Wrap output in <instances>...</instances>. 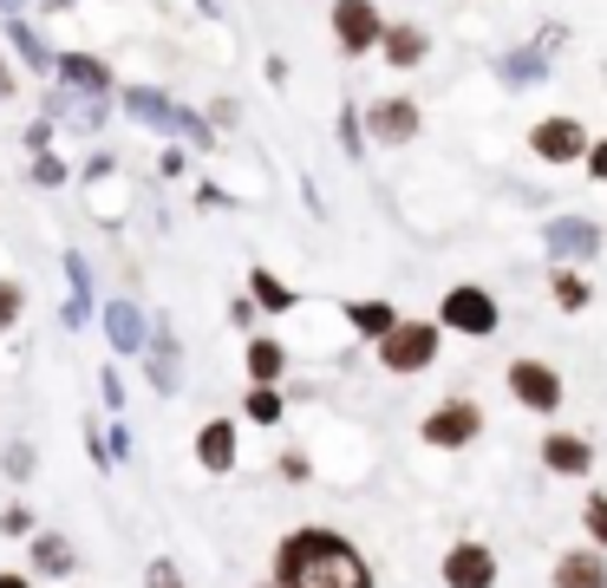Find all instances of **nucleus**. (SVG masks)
I'll return each mask as SVG.
<instances>
[{
  "instance_id": "1",
  "label": "nucleus",
  "mask_w": 607,
  "mask_h": 588,
  "mask_svg": "<svg viewBox=\"0 0 607 588\" xmlns=\"http://www.w3.org/2000/svg\"><path fill=\"white\" fill-rule=\"evenodd\" d=\"M281 588H373V576L339 536L301 529V536L281 543Z\"/></svg>"
},
{
  "instance_id": "2",
  "label": "nucleus",
  "mask_w": 607,
  "mask_h": 588,
  "mask_svg": "<svg viewBox=\"0 0 607 588\" xmlns=\"http://www.w3.org/2000/svg\"><path fill=\"white\" fill-rule=\"evenodd\" d=\"M125 112H132L137 125H150V132H164V138H184V145H197V150L216 145L197 112H184V105L164 98V92H144V85H137V92H125Z\"/></svg>"
},
{
  "instance_id": "3",
  "label": "nucleus",
  "mask_w": 607,
  "mask_h": 588,
  "mask_svg": "<svg viewBox=\"0 0 607 588\" xmlns=\"http://www.w3.org/2000/svg\"><path fill=\"white\" fill-rule=\"evenodd\" d=\"M431 354H438V327L431 321H405L393 334H379V360L393 372H418Z\"/></svg>"
},
{
  "instance_id": "4",
  "label": "nucleus",
  "mask_w": 607,
  "mask_h": 588,
  "mask_svg": "<svg viewBox=\"0 0 607 588\" xmlns=\"http://www.w3.org/2000/svg\"><path fill=\"white\" fill-rule=\"evenodd\" d=\"M334 33L346 53H366V46H386V20L373 0H334Z\"/></svg>"
},
{
  "instance_id": "5",
  "label": "nucleus",
  "mask_w": 607,
  "mask_h": 588,
  "mask_svg": "<svg viewBox=\"0 0 607 588\" xmlns=\"http://www.w3.org/2000/svg\"><path fill=\"white\" fill-rule=\"evenodd\" d=\"M542 249L548 255H562V262H582V255H595L601 249V229L588 217H555L548 229H542Z\"/></svg>"
},
{
  "instance_id": "6",
  "label": "nucleus",
  "mask_w": 607,
  "mask_h": 588,
  "mask_svg": "<svg viewBox=\"0 0 607 588\" xmlns=\"http://www.w3.org/2000/svg\"><path fill=\"white\" fill-rule=\"evenodd\" d=\"M444 327H458V334H496V301L483 288H451L444 294Z\"/></svg>"
},
{
  "instance_id": "7",
  "label": "nucleus",
  "mask_w": 607,
  "mask_h": 588,
  "mask_svg": "<svg viewBox=\"0 0 607 588\" xmlns=\"http://www.w3.org/2000/svg\"><path fill=\"white\" fill-rule=\"evenodd\" d=\"M366 132H373L379 145H411V138H418V105H411V98H379V105L366 112Z\"/></svg>"
},
{
  "instance_id": "8",
  "label": "nucleus",
  "mask_w": 607,
  "mask_h": 588,
  "mask_svg": "<svg viewBox=\"0 0 607 588\" xmlns=\"http://www.w3.org/2000/svg\"><path fill=\"white\" fill-rule=\"evenodd\" d=\"M510 392H516L523 406H536V412H555V406H562V379L548 367H536V360H516V367H510Z\"/></svg>"
},
{
  "instance_id": "9",
  "label": "nucleus",
  "mask_w": 607,
  "mask_h": 588,
  "mask_svg": "<svg viewBox=\"0 0 607 588\" xmlns=\"http://www.w3.org/2000/svg\"><path fill=\"white\" fill-rule=\"evenodd\" d=\"M444 582L451 588H490L496 582V556H490L483 543H458V549L444 556Z\"/></svg>"
},
{
  "instance_id": "10",
  "label": "nucleus",
  "mask_w": 607,
  "mask_h": 588,
  "mask_svg": "<svg viewBox=\"0 0 607 588\" xmlns=\"http://www.w3.org/2000/svg\"><path fill=\"white\" fill-rule=\"evenodd\" d=\"M477 426H483V412L464 406V399H451V406H438V412L425 419V439H431V444H471Z\"/></svg>"
},
{
  "instance_id": "11",
  "label": "nucleus",
  "mask_w": 607,
  "mask_h": 588,
  "mask_svg": "<svg viewBox=\"0 0 607 588\" xmlns=\"http://www.w3.org/2000/svg\"><path fill=\"white\" fill-rule=\"evenodd\" d=\"M530 145H536L548 164H575L588 138H582V125H575V118H542L536 132H530Z\"/></svg>"
},
{
  "instance_id": "12",
  "label": "nucleus",
  "mask_w": 607,
  "mask_h": 588,
  "mask_svg": "<svg viewBox=\"0 0 607 588\" xmlns=\"http://www.w3.org/2000/svg\"><path fill=\"white\" fill-rule=\"evenodd\" d=\"M46 112H53L60 125L98 132V118H105V98H98V92H79V98H72V85H66V92H53V98H46Z\"/></svg>"
},
{
  "instance_id": "13",
  "label": "nucleus",
  "mask_w": 607,
  "mask_h": 588,
  "mask_svg": "<svg viewBox=\"0 0 607 588\" xmlns=\"http://www.w3.org/2000/svg\"><path fill=\"white\" fill-rule=\"evenodd\" d=\"M105 334H112V347H118V354H137V347H150L137 301H112V307H105Z\"/></svg>"
},
{
  "instance_id": "14",
  "label": "nucleus",
  "mask_w": 607,
  "mask_h": 588,
  "mask_svg": "<svg viewBox=\"0 0 607 588\" xmlns=\"http://www.w3.org/2000/svg\"><path fill=\"white\" fill-rule=\"evenodd\" d=\"M7 40H13V53H20V60H27L33 73H60V60L46 53V40H40V33H33V27L20 20V13H7Z\"/></svg>"
},
{
  "instance_id": "15",
  "label": "nucleus",
  "mask_w": 607,
  "mask_h": 588,
  "mask_svg": "<svg viewBox=\"0 0 607 588\" xmlns=\"http://www.w3.org/2000/svg\"><path fill=\"white\" fill-rule=\"evenodd\" d=\"M60 78H66L72 92H98V98L112 92V73H105V60H85V53H66V60H60Z\"/></svg>"
},
{
  "instance_id": "16",
  "label": "nucleus",
  "mask_w": 607,
  "mask_h": 588,
  "mask_svg": "<svg viewBox=\"0 0 607 588\" xmlns=\"http://www.w3.org/2000/svg\"><path fill=\"white\" fill-rule=\"evenodd\" d=\"M197 458L209 464V471H229L236 464V426L229 419H216V426H202V439H197Z\"/></svg>"
},
{
  "instance_id": "17",
  "label": "nucleus",
  "mask_w": 607,
  "mask_h": 588,
  "mask_svg": "<svg viewBox=\"0 0 607 588\" xmlns=\"http://www.w3.org/2000/svg\"><path fill=\"white\" fill-rule=\"evenodd\" d=\"M144 354H150V386H157V392H170V386H177V334H170V327H157Z\"/></svg>"
},
{
  "instance_id": "18",
  "label": "nucleus",
  "mask_w": 607,
  "mask_h": 588,
  "mask_svg": "<svg viewBox=\"0 0 607 588\" xmlns=\"http://www.w3.org/2000/svg\"><path fill=\"white\" fill-rule=\"evenodd\" d=\"M66 282H72L66 327H85V321H92V275H85V262H79V255H66Z\"/></svg>"
},
{
  "instance_id": "19",
  "label": "nucleus",
  "mask_w": 607,
  "mask_h": 588,
  "mask_svg": "<svg viewBox=\"0 0 607 588\" xmlns=\"http://www.w3.org/2000/svg\"><path fill=\"white\" fill-rule=\"evenodd\" d=\"M555 588H607V563H595V556H562Z\"/></svg>"
},
{
  "instance_id": "20",
  "label": "nucleus",
  "mask_w": 607,
  "mask_h": 588,
  "mask_svg": "<svg viewBox=\"0 0 607 588\" xmlns=\"http://www.w3.org/2000/svg\"><path fill=\"white\" fill-rule=\"evenodd\" d=\"M542 458H548V471H562V477L588 471V444H582V439H568V432H562V439H548V444H542Z\"/></svg>"
},
{
  "instance_id": "21",
  "label": "nucleus",
  "mask_w": 607,
  "mask_h": 588,
  "mask_svg": "<svg viewBox=\"0 0 607 588\" xmlns=\"http://www.w3.org/2000/svg\"><path fill=\"white\" fill-rule=\"evenodd\" d=\"M425 46H431V40H425L418 27H386V60H393V66H418Z\"/></svg>"
},
{
  "instance_id": "22",
  "label": "nucleus",
  "mask_w": 607,
  "mask_h": 588,
  "mask_svg": "<svg viewBox=\"0 0 607 588\" xmlns=\"http://www.w3.org/2000/svg\"><path fill=\"white\" fill-rule=\"evenodd\" d=\"M346 314H353V327H366V334H393V327H399V314H393L386 301H353Z\"/></svg>"
},
{
  "instance_id": "23",
  "label": "nucleus",
  "mask_w": 607,
  "mask_h": 588,
  "mask_svg": "<svg viewBox=\"0 0 607 588\" xmlns=\"http://www.w3.org/2000/svg\"><path fill=\"white\" fill-rule=\"evenodd\" d=\"M33 563H40L46 576H66L72 569V543L66 536H40V543H33Z\"/></svg>"
},
{
  "instance_id": "24",
  "label": "nucleus",
  "mask_w": 607,
  "mask_h": 588,
  "mask_svg": "<svg viewBox=\"0 0 607 588\" xmlns=\"http://www.w3.org/2000/svg\"><path fill=\"white\" fill-rule=\"evenodd\" d=\"M496 73L510 78V85H530V78L548 73V60H542V46L536 53H510V60H496Z\"/></svg>"
},
{
  "instance_id": "25",
  "label": "nucleus",
  "mask_w": 607,
  "mask_h": 588,
  "mask_svg": "<svg viewBox=\"0 0 607 588\" xmlns=\"http://www.w3.org/2000/svg\"><path fill=\"white\" fill-rule=\"evenodd\" d=\"M249 288H255V301H262V307H274V314H287V307H294V288H281L269 269H255V275H249Z\"/></svg>"
},
{
  "instance_id": "26",
  "label": "nucleus",
  "mask_w": 607,
  "mask_h": 588,
  "mask_svg": "<svg viewBox=\"0 0 607 588\" xmlns=\"http://www.w3.org/2000/svg\"><path fill=\"white\" fill-rule=\"evenodd\" d=\"M249 372H255V386H269L274 372H281V347H274V340H255V347H249Z\"/></svg>"
},
{
  "instance_id": "27",
  "label": "nucleus",
  "mask_w": 607,
  "mask_h": 588,
  "mask_svg": "<svg viewBox=\"0 0 607 588\" xmlns=\"http://www.w3.org/2000/svg\"><path fill=\"white\" fill-rule=\"evenodd\" d=\"M249 419H262V426H274V419H281V399H274L269 386H255V392H249Z\"/></svg>"
},
{
  "instance_id": "28",
  "label": "nucleus",
  "mask_w": 607,
  "mask_h": 588,
  "mask_svg": "<svg viewBox=\"0 0 607 588\" xmlns=\"http://www.w3.org/2000/svg\"><path fill=\"white\" fill-rule=\"evenodd\" d=\"M555 301H562V307H588V288H582L575 275H555Z\"/></svg>"
},
{
  "instance_id": "29",
  "label": "nucleus",
  "mask_w": 607,
  "mask_h": 588,
  "mask_svg": "<svg viewBox=\"0 0 607 588\" xmlns=\"http://www.w3.org/2000/svg\"><path fill=\"white\" fill-rule=\"evenodd\" d=\"M0 464H7V477H27V471H33V451H27V444H7Z\"/></svg>"
},
{
  "instance_id": "30",
  "label": "nucleus",
  "mask_w": 607,
  "mask_h": 588,
  "mask_svg": "<svg viewBox=\"0 0 607 588\" xmlns=\"http://www.w3.org/2000/svg\"><path fill=\"white\" fill-rule=\"evenodd\" d=\"M13 321H20V288L0 282V327H13Z\"/></svg>"
},
{
  "instance_id": "31",
  "label": "nucleus",
  "mask_w": 607,
  "mask_h": 588,
  "mask_svg": "<svg viewBox=\"0 0 607 588\" xmlns=\"http://www.w3.org/2000/svg\"><path fill=\"white\" fill-rule=\"evenodd\" d=\"M582 516H588V536H595V543H607V497H595Z\"/></svg>"
},
{
  "instance_id": "32",
  "label": "nucleus",
  "mask_w": 607,
  "mask_h": 588,
  "mask_svg": "<svg viewBox=\"0 0 607 588\" xmlns=\"http://www.w3.org/2000/svg\"><path fill=\"white\" fill-rule=\"evenodd\" d=\"M105 451H112V464H118V458H132V432H125V426H118V432H112V439H105Z\"/></svg>"
},
{
  "instance_id": "33",
  "label": "nucleus",
  "mask_w": 607,
  "mask_h": 588,
  "mask_svg": "<svg viewBox=\"0 0 607 588\" xmlns=\"http://www.w3.org/2000/svg\"><path fill=\"white\" fill-rule=\"evenodd\" d=\"M150 588H184V582H177V569H170V563H150Z\"/></svg>"
},
{
  "instance_id": "34",
  "label": "nucleus",
  "mask_w": 607,
  "mask_h": 588,
  "mask_svg": "<svg viewBox=\"0 0 607 588\" xmlns=\"http://www.w3.org/2000/svg\"><path fill=\"white\" fill-rule=\"evenodd\" d=\"M588 170H595V177L607 183V145H595V157H588Z\"/></svg>"
},
{
  "instance_id": "35",
  "label": "nucleus",
  "mask_w": 607,
  "mask_h": 588,
  "mask_svg": "<svg viewBox=\"0 0 607 588\" xmlns=\"http://www.w3.org/2000/svg\"><path fill=\"white\" fill-rule=\"evenodd\" d=\"M20 7H27V0H0V13H20Z\"/></svg>"
},
{
  "instance_id": "36",
  "label": "nucleus",
  "mask_w": 607,
  "mask_h": 588,
  "mask_svg": "<svg viewBox=\"0 0 607 588\" xmlns=\"http://www.w3.org/2000/svg\"><path fill=\"white\" fill-rule=\"evenodd\" d=\"M0 588H27V582H20V576H0Z\"/></svg>"
}]
</instances>
